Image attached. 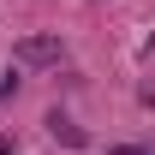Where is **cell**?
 I'll return each instance as SVG.
<instances>
[{"label": "cell", "mask_w": 155, "mask_h": 155, "mask_svg": "<svg viewBox=\"0 0 155 155\" xmlns=\"http://www.w3.org/2000/svg\"><path fill=\"white\" fill-rule=\"evenodd\" d=\"M60 60H66V42L48 36V30H36V36H18V42H12V66L48 72V66H60Z\"/></svg>", "instance_id": "obj_1"}, {"label": "cell", "mask_w": 155, "mask_h": 155, "mask_svg": "<svg viewBox=\"0 0 155 155\" xmlns=\"http://www.w3.org/2000/svg\"><path fill=\"white\" fill-rule=\"evenodd\" d=\"M48 131H54L60 143H72V149H84V125H78V119H66V114H48Z\"/></svg>", "instance_id": "obj_2"}, {"label": "cell", "mask_w": 155, "mask_h": 155, "mask_svg": "<svg viewBox=\"0 0 155 155\" xmlns=\"http://www.w3.org/2000/svg\"><path fill=\"white\" fill-rule=\"evenodd\" d=\"M107 155H149V149H143V143H114Z\"/></svg>", "instance_id": "obj_3"}, {"label": "cell", "mask_w": 155, "mask_h": 155, "mask_svg": "<svg viewBox=\"0 0 155 155\" xmlns=\"http://www.w3.org/2000/svg\"><path fill=\"white\" fill-rule=\"evenodd\" d=\"M12 84H18V78H12L6 66H0V96H12Z\"/></svg>", "instance_id": "obj_4"}, {"label": "cell", "mask_w": 155, "mask_h": 155, "mask_svg": "<svg viewBox=\"0 0 155 155\" xmlns=\"http://www.w3.org/2000/svg\"><path fill=\"white\" fill-rule=\"evenodd\" d=\"M0 155H12V149H6V143H0Z\"/></svg>", "instance_id": "obj_5"}]
</instances>
